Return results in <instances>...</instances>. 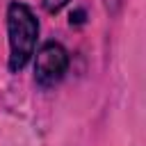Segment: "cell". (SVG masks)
Instances as JSON below:
<instances>
[{"label": "cell", "instance_id": "obj_1", "mask_svg": "<svg viewBox=\"0 0 146 146\" xmlns=\"http://www.w3.org/2000/svg\"><path fill=\"white\" fill-rule=\"evenodd\" d=\"M7 34H9V68L21 71L32 59L36 39H39V21L27 5H23V2L9 5Z\"/></svg>", "mask_w": 146, "mask_h": 146}, {"label": "cell", "instance_id": "obj_2", "mask_svg": "<svg viewBox=\"0 0 146 146\" xmlns=\"http://www.w3.org/2000/svg\"><path fill=\"white\" fill-rule=\"evenodd\" d=\"M68 68V52L62 43L48 41L39 48L34 59V80L41 87H55Z\"/></svg>", "mask_w": 146, "mask_h": 146}, {"label": "cell", "instance_id": "obj_3", "mask_svg": "<svg viewBox=\"0 0 146 146\" xmlns=\"http://www.w3.org/2000/svg\"><path fill=\"white\" fill-rule=\"evenodd\" d=\"M41 2H43V9H46L48 14H57V11H59L64 5H68L71 0H41Z\"/></svg>", "mask_w": 146, "mask_h": 146}]
</instances>
